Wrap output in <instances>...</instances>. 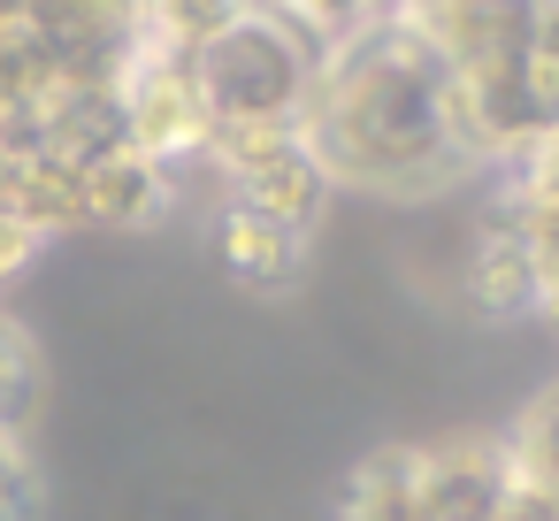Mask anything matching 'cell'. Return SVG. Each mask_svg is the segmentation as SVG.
<instances>
[{
    "label": "cell",
    "instance_id": "cell-4",
    "mask_svg": "<svg viewBox=\"0 0 559 521\" xmlns=\"http://www.w3.org/2000/svg\"><path fill=\"white\" fill-rule=\"evenodd\" d=\"M39 406H47L39 345H32V330H24L9 307H0V429H9V437H32Z\"/></svg>",
    "mask_w": 559,
    "mask_h": 521
},
{
    "label": "cell",
    "instance_id": "cell-2",
    "mask_svg": "<svg viewBox=\"0 0 559 521\" xmlns=\"http://www.w3.org/2000/svg\"><path fill=\"white\" fill-rule=\"evenodd\" d=\"M215 261H223L238 284H261V292H269V284H292V276L307 269V230L223 200V208H215Z\"/></svg>",
    "mask_w": 559,
    "mask_h": 521
},
{
    "label": "cell",
    "instance_id": "cell-6",
    "mask_svg": "<svg viewBox=\"0 0 559 521\" xmlns=\"http://www.w3.org/2000/svg\"><path fill=\"white\" fill-rule=\"evenodd\" d=\"M39 506H47V475L32 460V437L0 429V521H39Z\"/></svg>",
    "mask_w": 559,
    "mask_h": 521
},
{
    "label": "cell",
    "instance_id": "cell-3",
    "mask_svg": "<svg viewBox=\"0 0 559 521\" xmlns=\"http://www.w3.org/2000/svg\"><path fill=\"white\" fill-rule=\"evenodd\" d=\"M337 521H429L421 506V445H383L345 475Z\"/></svg>",
    "mask_w": 559,
    "mask_h": 521
},
{
    "label": "cell",
    "instance_id": "cell-1",
    "mask_svg": "<svg viewBox=\"0 0 559 521\" xmlns=\"http://www.w3.org/2000/svg\"><path fill=\"white\" fill-rule=\"evenodd\" d=\"M513 452L490 429H452L421 445V506L429 521H498L513 498Z\"/></svg>",
    "mask_w": 559,
    "mask_h": 521
},
{
    "label": "cell",
    "instance_id": "cell-7",
    "mask_svg": "<svg viewBox=\"0 0 559 521\" xmlns=\"http://www.w3.org/2000/svg\"><path fill=\"white\" fill-rule=\"evenodd\" d=\"M47 238L24 223V215H9V208H0V284H16L24 269H32V253H39Z\"/></svg>",
    "mask_w": 559,
    "mask_h": 521
},
{
    "label": "cell",
    "instance_id": "cell-5",
    "mask_svg": "<svg viewBox=\"0 0 559 521\" xmlns=\"http://www.w3.org/2000/svg\"><path fill=\"white\" fill-rule=\"evenodd\" d=\"M506 452H513V475H521L544 506H559V383H551V391H536V399L513 414Z\"/></svg>",
    "mask_w": 559,
    "mask_h": 521
}]
</instances>
